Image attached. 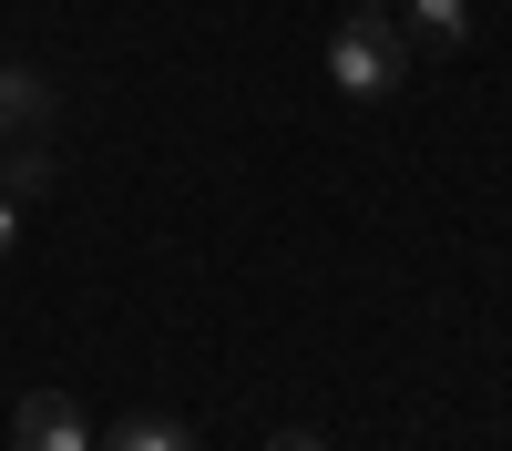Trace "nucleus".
<instances>
[{"instance_id": "nucleus-1", "label": "nucleus", "mask_w": 512, "mask_h": 451, "mask_svg": "<svg viewBox=\"0 0 512 451\" xmlns=\"http://www.w3.org/2000/svg\"><path fill=\"white\" fill-rule=\"evenodd\" d=\"M400 72H410V41H400V21H338L328 31V82H338V93H349V103H390L400 93Z\"/></svg>"}, {"instance_id": "nucleus-2", "label": "nucleus", "mask_w": 512, "mask_h": 451, "mask_svg": "<svg viewBox=\"0 0 512 451\" xmlns=\"http://www.w3.org/2000/svg\"><path fill=\"white\" fill-rule=\"evenodd\" d=\"M11 451H93L82 400H72V390H21V410H11Z\"/></svg>"}, {"instance_id": "nucleus-3", "label": "nucleus", "mask_w": 512, "mask_h": 451, "mask_svg": "<svg viewBox=\"0 0 512 451\" xmlns=\"http://www.w3.org/2000/svg\"><path fill=\"white\" fill-rule=\"evenodd\" d=\"M400 11H410L400 41H420V52H461L472 41V0H400Z\"/></svg>"}, {"instance_id": "nucleus-4", "label": "nucleus", "mask_w": 512, "mask_h": 451, "mask_svg": "<svg viewBox=\"0 0 512 451\" xmlns=\"http://www.w3.org/2000/svg\"><path fill=\"white\" fill-rule=\"evenodd\" d=\"M41 113H52V82L31 62H0V134H41Z\"/></svg>"}, {"instance_id": "nucleus-5", "label": "nucleus", "mask_w": 512, "mask_h": 451, "mask_svg": "<svg viewBox=\"0 0 512 451\" xmlns=\"http://www.w3.org/2000/svg\"><path fill=\"white\" fill-rule=\"evenodd\" d=\"M93 451H195V431H185V421H164V410H134V421H113Z\"/></svg>"}, {"instance_id": "nucleus-6", "label": "nucleus", "mask_w": 512, "mask_h": 451, "mask_svg": "<svg viewBox=\"0 0 512 451\" xmlns=\"http://www.w3.org/2000/svg\"><path fill=\"white\" fill-rule=\"evenodd\" d=\"M41 185H52V144H21L11 164H0V195H11V205H31Z\"/></svg>"}, {"instance_id": "nucleus-7", "label": "nucleus", "mask_w": 512, "mask_h": 451, "mask_svg": "<svg viewBox=\"0 0 512 451\" xmlns=\"http://www.w3.org/2000/svg\"><path fill=\"white\" fill-rule=\"evenodd\" d=\"M11 246H21V205L0 195V257H11Z\"/></svg>"}, {"instance_id": "nucleus-8", "label": "nucleus", "mask_w": 512, "mask_h": 451, "mask_svg": "<svg viewBox=\"0 0 512 451\" xmlns=\"http://www.w3.org/2000/svg\"><path fill=\"white\" fill-rule=\"evenodd\" d=\"M267 451H328V441H318V431H277Z\"/></svg>"}, {"instance_id": "nucleus-9", "label": "nucleus", "mask_w": 512, "mask_h": 451, "mask_svg": "<svg viewBox=\"0 0 512 451\" xmlns=\"http://www.w3.org/2000/svg\"><path fill=\"white\" fill-rule=\"evenodd\" d=\"M359 11H390V0H359Z\"/></svg>"}]
</instances>
